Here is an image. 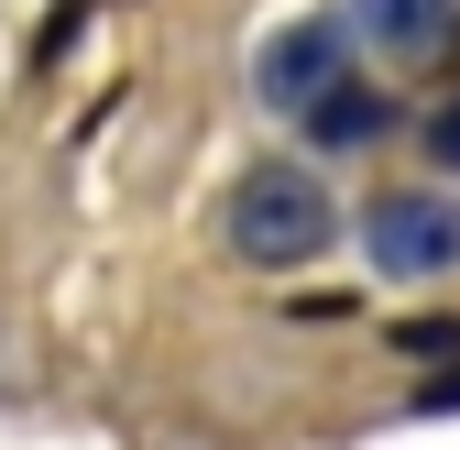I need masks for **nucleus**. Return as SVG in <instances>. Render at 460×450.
I'll return each mask as SVG.
<instances>
[{
    "label": "nucleus",
    "instance_id": "7ed1b4c3",
    "mask_svg": "<svg viewBox=\"0 0 460 450\" xmlns=\"http://www.w3.org/2000/svg\"><path fill=\"white\" fill-rule=\"evenodd\" d=\"M329 77H351V33L340 22H274L263 33V55H252V88H263V110H307Z\"/></svg>",
    "mask_w": 460,
    "mask_h": 450
},
{
    "label": "nucleus",
    "instance_id": "20e7f679",
    "mask_svg": "<svg viewBox=\"0 0 460 450\" xmlns=\"http://www.w3.org/2000/svg\"><path fill=\"white\" fill-rule=\"evenodd\" d=\"M351 22L384 44V55H438L460 33V0H351Z\"/></svg>",
    "mask_w": 460,
    "mask_h": 450
},
{
    "label": "nucleus",
    "instance_id": "f257e3e1",
    "mask_svg": "<svg viewBox=\"0 0 460 450\" xmlns=\"http://www.w3.org/2000/svg\"><path fill=\"white\" fill-rule=\"evenodd\" d=\"M329 231H340V209L307 165H242L230 176V253L242 264H307L329 253Z\"/></svg>",
    "mask_w": 460,
    "mask_h": 450
},
{
    "label": "nucleus",
    "instance_id": "39448f33",
    "mask_svg": "<svg viewBox=\"0 0 460 450\" xmlns=\"http://www.w3.org/2000/svg\"><path fill=\"white\" fill-rule=\"evenodd\" d=\"M296 122H307L329 154H351V143H373V132H384V99H373V88H351V77H329V88L296 110Z\"/></svg>",
    "mask_w": 460,
    "mask_h": 450
},
{
    "label": "nucleus",
    "instance_id": "f03ea898",
    "mask_svg": "<svg viewBox=\"0 0 460 450\" xmlns=\"http://www.w3.org/2000/svg\"><path fill=\"white\" fill-rule=\"evenodd\" d=\"M362 242H373V274H394V286L460 274V198H438V187H394V198H373Z\"/></svg>",
    "mask_w": 460,
    "mask_h": 450
},
{
    "label": "nucleus",
    "instance_id": "423d86ee",
    "mask_svg": "<svg viewBox=\"0 0 460 450\" xmlns=\"http://www.w3.org/2000/svg\"><path fill=\"white\" fill-rule=\"evenodd\" d=\"M428 154H438V165H460V99L438 110V122H428Z\"/></svg>",
    "mask_w": 460,
    "mask_h": 450
}]
</instances>
